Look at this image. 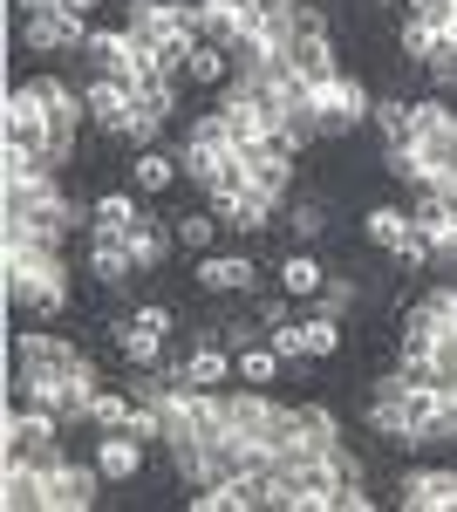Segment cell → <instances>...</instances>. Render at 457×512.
<instances>
[{"mask_svg": "<svg viewBox=\"0 0 457 512\" xmlns=\"http://www.w3.org/2000/svg\"><path fill=\"white\" fill-rule=\"evenodd\" d=\"M0 137H7V151H14V158H35V164H48V171L69 158V137L55 130V110H48V89H41V76L21 82V89H7Z\"/></svg>", "mask_w": 457, "mask_h": 512, "instance_id": "obj_1", "label": "cell"}, {"mask_svg": "<svg viewBox=\"0 0 457 512\" xmlns=\"http://www.w3.org/2000/svg\"><path fill=\"white\" fill-rule=\"evenodd\" d=\"M307 110H314V123H321V137H348V130H362V123H369L376 96H369L355 76H328V82H314Z\"/></svg>", "mask_w": 457, "mask_h": 512, "instance_id": "obj_2", "label": "cell"}, {"mask_svg": "<svg viewBox=\"0 0 457 512\" xmlns=\"http://www.w3.org/2000/svg\"><path fill=\"white\" fill-rule=\"evenodd\" d=\"M14 362H21V376H76V383H96L89 355L76 342H62V335H48V328H28L14 342Z\"/></svg>", "mask_w": 457, "mask_h": 512, "instance_id": "obj_3", "label": "cell"}, {"mask_svg": "<svg viewBox=\"0 0 457 512\" xmlns=\"http://www.w3.org/2000/svg\"><path fill=\"white\" fill-rule=\"evenodd\" d=\"M110 478L96 472V465H69L62 451L41 465V506L48 512H82V506H96V492H103Z\"/></svg>", "mask_w": 457, "mask_h": 512, "instance_id": "obj_4", "label": "cell"}, {"mask_svg": "<svg viewBox=\"0 0 457 512\" xmlns=\"http://www.w3.org/2000/svg\"><path fill=\"white\" fill-rule=\"evenodd\" d=\"M7 301L21 308V315H62L69 308V267H48V274H7Z\"/></svg>", "mask_w": 457, "mask_h": 512, "instance_id": "obj_5", "label": "cell"}, {"mask_svg": "<svg viewBox=\"0 0 457 512\" xmlns=\"http://www.w3.org/2000/svg\"><path fill=\"white\" fill-rule=\"evenodd\" d=\"M82 110H89V123L103 130V137H116L123 123H130V110H137V89L123 76H96L89 69V82H82Z\"/></svg>", "mask_w": 457, "mask_h": 512, "instance_id": "obj_6", "label": "cell"}, {"mask_svg": "<svg viewBox=\"0 0 457 512\" xmlns=\"http://www.w3.org/2000/svg\"><path fill=\"white\" fill-rule=\"evenodd\" d=\"M191 280H198L205 294H253V287H260V260H253V253H198Z\"/></svg>", "mask_w": 457, "mask_h": 512, "instance_id": "obj_7", "label": "cell"}, {"mask_svg": "<svg viewBox=\"0 0 457 512\" xmlns=\"http://www.w3.org/2000/svg\"><path fill=\"white\" fill-rule=\"evenodd\" d=\"M396 506L403 512H457V472H444V465L437 472H417L410 465V472L396 478Z\"/></svg>", "mask_w": 457, "mask_h": 512, "instance_id": "obj_8", "label": "cell"}, {"mask_svg": "<svg viewBox=\"0 0 457 512\" xmlns=\"http://www.w3.org/2000/svg\"><path fill=\"white\" fill-rule=\"evenodd\" d=\"M96 472L110 485H137V472H144V431H103L96 437Z\"/></svg>", "mask_w": 457, "mask_h": 512, "instance_id": "obj_9", "label": "cell"}, {"mask_svg": "<svg viewBox=\"0 0 457 512\" xmlns=\"http://www.w3.org/2000/svg\"><path fill=\"white\" fill-rule=\"evenodd\" d=\"M89 274L116 294V287H130V280L144 274V267H137V253H130L123 233H89Z\"/></svg>", "mask_w": 457, "mask_h": 512, "instance_id": "obj_10", "label": "cell"}, {"mask_svg": "<svg viewBox=\"0 0 457 512\" xmlns=\"http://www.w3.org/2000/svg\"><path fill=\"white\" fill-rule=\"evenodd\" d=\"M232 376H239V355L226 349V342H191L185 349V383H198V390H226Z\"/></svg>", "mask_w": 457, "mask_h": 512, "instance_id": "obj_11", "label": "cell"}, {"mask_svg": "<svg viewBox=\"0 0 457 512\" xmlns=\"http://www.w3.org/2000/svg\"><path fill=\"white\" fill-rule=\"evenodd\" d=\"M362 239L396 260V253L417 239V212H403V205H369V212H362Z\"/></svg>", "mask_w": 457, "mask_h": 512, "instance_id": "obj_12", "label": "cell"}, {"mask_svg": "<svg viewBox=\"0 0 457 512\" xmlns=\"http://www.w3.org/2000/svg\"><path fill=\"white\" fill-rule=\"evenodd\" d=\"M321 287H328V267H321L307 246H287V253H280V294H294V301H321Z\"/></svg>", "mask_w": 457, "mask_h": 512, "instance_id": "obj_13", "label": "cell"}, {"mask_svg": "<svg viewBox=\"0 0 457 512\" xmlns=\"http://www.w3.org/2000/svg\"><path fill=\"white\" fill-rule=\"evenodd\" d=\"M110 335H116V355L130 362V376H137V369H164V335H157V328H144V321L123 315Z\"/></svg>", "mask_w": 457, "mask_h": 512, "instance_id": "obj_14", "label": "cell"}, {"mask_svg": "<svg viewBox=\"0 0 457 512\" xmlns=\"http://www.w3.org/2000/svg\"><path fill=\"white\" fill-rule=\"evenodd\" d=\"M21 28H28V48H35V55H62V48H82V35H89V28H76V21L62 14V7H48V14H28Z\"/></svg>", "mask_w": 457, "mask_h": 512, "instance_id": "obj_15", "label": "cell"}, {"mask_svg": "<svg viewBox=\"0 0 457 512\" xmlns=\"http://www.w3.org/2000/svg\"><path fill=\"white\" fill-rule=\"evenodd\" d=\"M178 178H185V164L171 158V151H157V144L151 151H130V185H137L144 198H164Z\"/></svg>", "mask_w": 457, "mask_h": 512, "instance_id": "obj_16", "label": "cell"}, {"mask_svg": "<svg viewBox=\"0 0 457 512\" xmlns=\"http://www.w3.org/2000/svg\"><path fill=\"white\" fill-rule=\"evenodd\" d=\"M123 239H130V253H137V267H144V274H157V267L178 253V239H171V219H151V212H144V219H137V226H130Z\"/></svg>", "mask_w": 457, "mask_h": 512, "instance_id": "obj_17", "label": "cell"}, {"mask_svg": "<svg viewBox=\"0 0 457 512\" xmlns=\"http://www.w3.org/2000/svg\"><path fill=\"white\" fill-rule=\"evenodd\" d=\"M369 123L382 130V144H389V151H410V144H417V103H403V96H376Z\"/></svg>", "mask_w": 457, "mask_h": 512, "instance_id": "obj_18", "label": "cell"}, {"mask_svg": "<svg viewBox=\"0 0 457 512\" xmlns=\"http://www.w3.org/2000/svg\"><path fill=\"white\" fill-rule=\"evenodd\" d=\"M89 424L96 431H144V410L130 390H96L89 396Z\"/></svg>", "mask_w": 457, "mask_h": 512, "instance_id": "obj_19", "label": "cell"}, {"mask_svg": "<svg viewBox=\"0 0 457 512\" xmlns=\"http://www.w3.org/2000/svg\"><path fill=\"white\" fill-rule=\"evenodd\" d=\"M144 219V205H137V185L130 192H103L96 205H89V233H130Z\"/></svg>", "mask_w": 457, "mask_h": 512, "instance_id": "obj_20", "label": "cell"}, {"mask_svg": "<svg viewBox=\"0 0 457 512\" xmlns=\"http://www.w3.org/2000/svg\"><path fill=\"white\" fill-rule=\"evenodd\" d=\"M280 369H287V355L273 349V342H246V349H239V376H232V383H246V390H273V383H280Z\"/></svg>", "mask_w": 457, "mask_h": 512, "instance_id": "obj_21", "label": "cell"}, {"mask_svg": "<svg viewBox=\"0 0 457 512\" xmlns=\"http://www.w3.org/2000/svg\"><path fill=\"white\" fill-rule=\"evenodd\" d=\"M171 239H178V253H212V239H219V212H171Z\"/></svg>", "mask_w": 457, "mask_h": 512, "instance_id": "obj_22", "label": "cell"}, {"mask_svg": "<svg viewBox=\"0 0 457 512\" xmlns=\"http://www.w3.org/2000/svg\"><path fill=\"white\" fill-rule=\"evenodd\" d=\"M444 41H451V35H437V28H423L417 14H403V21H396V62H417V69H423Z\"/></svg>", "mask_w": 457, "mask_h": 512, "instance_id": "obj_23", "label": "cell"}, {"mask_svg": "<svg viewBox=\"0 0 457 512\" xmlns=\"http://www.w3.org/2000/svg\"><path fill=\"white\" fill-rule=\"evenodd\" d=\"M280 233L294 239V246L321 239V233H328V205H321V198H301V205H287V212H280Z\"/></svg>", "mask_w": 457, "mask_h": 512, "instance_id": "obj_24", "label": "cell"}, {"mask_svg": "<svg viewBox=\"0 0 457 512\" xmlns=\"http://www.w3.org/2000/svg\"><path fill=\"white\" fill-rule=\"evenodd\" d=\"M403 14H417L423 28H437V35H457V0H410Z\"/></svg>", "mask_w": 457, "mask_h": 512, "instance_id": "obj_25", "label": "cell"}, {"mask_svg": "<svg viewBox=\"0 0 457 512\" xmlns=\"http://www.w3.org/2000/svg\"><path fill=\"white\" fill-rule=\"evenodd\" d=\"M267 342L280 355H287V362H307V342H301V321H280V328H267Z\"/></svg>", "mask_w": 457, "mask_h": 512, "instance_id": "obj_26", "label": "cell"}, {"mask_svg": "<svg viewBox=\"0 0 457 512\" xmlns=\"http://www.w3.org/2000/svg\"><path fill=\"white\" fill-rule=\"evenodd\" d=\"M314 308H328V315H348V308H355V280H328Z\"/></svg>", "mask_w": 457, "mask_h": 512, "instance_id": "obj_27", "label": "cell"}, {"mask_svg": "<svg viewBox=\"0 0 457 512\" xmlns=\"http://www.w3.org/2000/svg\"><path fill=\"white\" fill-rule=\"evenodd\" d=\"M294 308H301L294 294H267V301H260V328H280V321H294Z\"/></svg>", "mask_w": 457, "mask_h": 512, "instance_id": "obj_28", "label": "cell"}, {"mask_svg": "<svg viewBox=\"0 0 457 512\" xmlns=\"http://www.w3.org/2000/svg\"><path fill=\"white\" fill-rule=\"evenodd\" d=\"M130 321H144V328H157V335H171V328H178V315H171L164 301H144V308H130Z\"/></svg>", "mask_w": 457, "mask_h": 512, "instance_id": "obj_29", "label": "cell"}, {"mask_svg": "<svg viewBox=\"0 0 457 512\" xmlns=\"http://www.w3.org/2000/svg\"><path fill=\"white\" fill-rule=\"evenodd\" d=\"M55 7H62V14H69V21H76V28H89V14H96V7H103V0H55Z\"/></svg>", "mask_w": 457, "mask_h": 512, "instance_id": "obj_30", "label": "cell"}, {"mask_svg": "<svg viewBox=\"0 0 457 512\" xmlns=\"http://www.w3.org/2000/svg\"><path fill=\"white\" fill-rule=\"evenodd\" d=\"M14 7H21V21H28V14H48L55 0H14Z\"/></svg>", "mask_w": 457, "mask_h": 512, "instance_id": "obj_31", "label": "cell"}, {"mask_svg": "<svg viewBox=\"0 0 457 512\" xmlns=\"http://www.w3.org/2000/svg\"><path fill=\"white\" fill-rule=\"evenodd\" d=\"M376 7H396V14H403V7H410V0H376Z\"/></svg>", "mask_w": 457, "mask_h": 512, "instance_id": "obj_32", "label": "cell"}, {"mask_svg": "<svg viewBox=\"0 0 457 512\" xmlns=\"http://www.w3.org/2000/svg\"><path fill=\"white\" fill-rule=\"evenodd\" d=\"M451 41H457V35H451Z\"/></svg>", "mask_w": 457, "mask_h": 512, "instance_id": "obj_33", "label": "cell"}]
</instances>
